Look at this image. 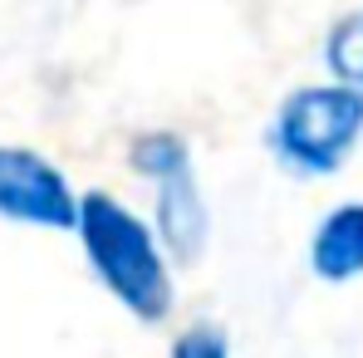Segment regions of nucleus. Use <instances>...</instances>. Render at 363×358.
I'll return each mask as SVG.
<instances>
[{
	"instance_id": "obj_3",
	"label": "nucleus",
	"mask_w": 363,
	"mask_h": 358,
	"mask_svg": "<svg viewBox=\"0 0 363 358\" xmlns=\"http://www.w3.org/2000/svg\"><path fill=\"white\" fill-rule=\"evenodd\" d=\"M133 167L157 181V236L177 260H196L206 245V206L196 191L191 152L177 133H143L133 142Z\"/></svg>"
},
{
	"instance_id": "obj_2",
	"label": "nucleus",
	"mask_w": 363,
	"mask_h": 358,
	"mask_svg": "<svg viewBox=\"0 0 363 358\" xmlns=\"http://www.w3.org/2000/svg\"><path fill=\"white\" fill-rule=\"evenodd\" d=\"M363 133V94L344 84H304L270 123V147L295 172H334Z\"/></svg>"
},
{
	"instance_id": "obj_5",
	"label": "nucleus",
	"mask_w": 363,
	"mask_h": 358,
	"mask_svg": "<svg viewBox=\"0 0 363 358\" xmlns=\"http://www.w3.org/2000/svg\"><path fill=\"white\" fill-rule=\"evenodd\" d=\"M309 265H314L319 280H334V285L363 275V201L334 206V211L314 226Z\"/></svg>"
},
{
	"instance_id": "obj_1",
	"label": "nucleus",
	"mask_w": 363,
	"mask_h": 358,
	"mask_svg": "<svg viewBox=\"0 0 363 358\" xmlns=\"http://www.w3.org/2000/svg\"><path fill=\"white\" fill-rule=\"evenodd\" d=\"M74 231L84 240V255L94 265V275L108 285V295L123 309H133L138 319H167L172 309V275L162 260L157 231L138 221V211H128L108 191H89L79 201Z\"/></svg>"
},
{
	"instance_id": "obj_4",
	"label": "nucleus",
	"mask_w": 363,
	"mask_h": 358,
	"mask_svg": "<svg viewBox=\"0 0 363 358\" xmlns=\"http://www.w3.org/2000/svg\"><path fill=\"white\" fill-rule=\"evenodd\" d=\"M0 216L45 231H69L79 216V196L50 157L30 147H0Z\"/></svg>"
},
{
	"instance_id": "obj_7",
	"label": "nucleus",
	"mask_w": 363,
	"mask_h": 358,
	"mask_svg": "<svg viewBox=\"0 0 363 358\" xmlns=\"http://www.w3.org/2000/svg\"><path fill=\"white\" fill-rule=\"evenodd\" d=\"M172 358H231V349H226V334H221V329H211V324H191L186 334H177Z\"/></svg>"
},
{
	"instance_id": "obj_6",
	"label": "nucleus",
	"mask_w": 363,
	"mask_h": 358,
	"mask_svg": "<svg viewBox=\"0 0 363 358\" xmlns=\"http://www.w3.org/2000/svg\"><path fill=\"white\" fill-rule=\"evenodd\" d=\"M324 60H329L334 79H339L344 89L363 94V10L344 15V20L329 30V40H324Z\"/></svg>"
}]
</instances>
